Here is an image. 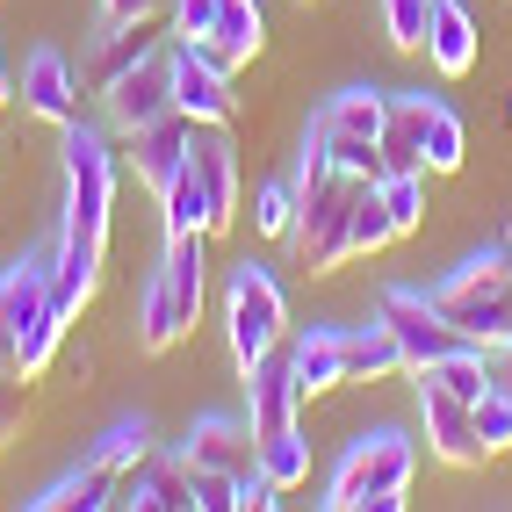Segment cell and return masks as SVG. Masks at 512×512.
Listing matches in <instances>:
<instances>
[{
  "label": "cell",
  "instance_id": "cell-24",
  "mask_svg": "<svg viewBox=\"0 0 512 512\" xmlns=\"http://www.w3.org/2000/svg\"><path fill=\"white\" fill-rule=\"evenodd\" d=\"M145 51H152V29H145V22H109V37H101V44H94V58L80 65V87H94V94H101L116 73H130V65H138Z\"/></svg>",
  "mask_w": 512,
  "mask_h": 512
},
{
  "label": "cell",
  "instance_id": "cell-37",
  "mask_svg": "<svg viewBox=\"0 0 512 512\" xmlns=\"http://www.w3.org/2000/svg\"><path fill=\"white\" fill-rule=\"evenodd\" d=\"M210 22H217V0H174V37H210Z\"/></svg>",
  "mask_w": 512,
  "mask_h": 512
},
{
  "label": "cell",
  "instance_id": "cell-7",
  "mask_svg": "<svg viewBox=\"0 0 512 512\" xmlns=\"http://www.w3.org/2000/svg\"><path fill=\"white\" fill-rule=\"evenodd\" d=\"M51 311H58V303H51V253L15 260L8 275H0V361L15 368L22 347H29V332H37Z\"/></svg>",
  "mask_w": 512,
  "mask_h": 512
},
{
  "label": "cell",
  "instance_id": "cell-31",
  "mask_svg": "<svg viewBox=\"0 0 512 512\" xmlns=\"http://www.w3.org/2000/svg\"><path fill=\"white\" fill-rule=\"evenodd\" d=\"M419 375H433L440 390H455L462 404H476L498 375H491V361H484V347H462V354H448V361H433V368H419Z\"/></svg>",
  "mask_w": 512,
  "mask_h": 512
},
{
  "label": "cell",
  "instance_id": "cell-12",
  "mask_svg": "<svg viewBox=\"0 0 512 512\" xmlns=\"http://www.w3.org/2000/svg\"><path fill=\"white\" fill-rule=\"evenodd\" d=\"M296 412H303V390H296V368H289V339L267 361H253L246 368V419H253V440H267V433H289L296 426Z\"/></svg>",
  "mask_w": 512,
  "mask_h": 512
},
{
  "label": "cell",
  "instance_id": "cell-33",
  "mask_svg": "<svg viewBox=\"0 0 512 512\" xmlns=\"http://www.w3.org/2000/svg\"><path fill=\"white\" fill-rule=\"evenodd\" d=\"M476 440H484V455L512 448V383H491L484 397H476Z\"/></svg>",
  "mask_w": 512,
  "mask_h": 512
},
{
  "label": "cell",
  "instance_id": "cell-2",
  "mask_svg": "<svg viewBox=\"0 0 512 512\" xmlns=\"http://www.w3.org/2000/svg\"><path fill=\"white\" fill-rule=\"evenodd\" d=\"M412 469H419V448L404 426H375L361 433L347 455H339L332 484H325V505L332 512H397L404 491H412Z\"/></svg>",
  "mask_w": 512,
  "mask_h": 512
},
{
  "label": "cell",
  "instance_id": "cell-25",
  "mask_svg": "<svg viewBox=\"0 0 512 512\" xmlns=\"http://www.w3.org/2000/svg\"><path fill=\"white\" fill-rule=\"evenodd\" d=\"M29 505H37V512H101V505H116V476L101 469V462H87L73 476H58L51 491H37Z\"/></svg>",
  "mask_w": 512,
  "mask_h": 512
},
{
  "label": "cell",
  "instance_id": "cell-3",
  "mask_svg": "<svg viewBox=\"0 0 512 512\" xmlns=\"http://www.w3.org/2000/svg\"><path fill=\"white\" fill-rule=\"evenodd\" d=\"M469 152V130L440 94H390V130H383V174H455Z\"/></svg>",
  "mask_w": 512,
  "mask_h": 512
},
{
  "label": "cell",
  "instance_id": "cell-18",
  "mask_svg": "<svg viewBox=\"0 0 512 512\" xmlns=\"http://www.w3.org/2000/svg\"><path fill=\"white\" fill-rule=\"evenodd\" d=\"M188 138H195V123L174 109V116H159V123H145V130H130V166H138V181L152 188V195H166L174 188V174L188 166Z\"/></svg>",
  "mask_w": 512,
  "mask_h": 512
},
{
  "label": "cell",
  "instance_id": "cell-6",
  "mask_svg": "<svg viewBox=\"0 0 512 512\" xmlns=\"http://www.w3.org/2000/svg\"><path fill=\"white\" fill-rule=\"evenodd\" d=\"M375 325L397 339V354H404V368H412V375L469 347V339L440 318V303H433L426 289H383V303H375Z\"/></svg>",
  "mask_w": 512,
  "mask_h": 512
},
{
  "label": "cell",
  "instance_id": "cell-34",
  "mask_svg": "<svg viewBox=\"0 0 512 512\" xmlns=\"http://www.w3.org/2000/svg\"><path fill=\"white\" fill-rule=\"evenodd\" d=\"M426 22H433V0H383V29L397 51H426Z\"/></svg>",
  "mask_w": 512,
  "mask_h": 512
},
{
  "label": "cell",
  "instance_id": "cell-15",
  "mask_svg": "<svg viewBox=\"0 0 512 512\" xmlns=\"http://www.w3.org/2000/svg\"><path fill=\"white\" fill-rule=\"evenodd\" d=\"M116 505H130V512L195 505V469H188V455H145L130 476H116Z\"/></svg>",
  "mask_w": 512,
  "mask_h": 512
},
{
  "label": "cell",
  "instance_id": "cell-21",
  "mask_svg": "<svg viewBox=\"0 0 512 512\" xmlns=\"http://www.w3.org/2000/svg\"><path fill=\"white\" fill-rule=\"evenodd\" d=\"M188 332H195V318L181 311L166 267H152V282H145V296H138V347H145V354H166V347H181Z\"/></svg>",
  "mask_w": 512,
  "mask_h": 512
},
{
  "label": "cell",
  "instance_id": "cell-10",
  "mask_svg": "<svg viewBox=\"0 0 512 512\" xmlns=\"http://www.w3.org/2000/svg\"><path fill=\"white\" fill-rule=\"evenodd\" d=\"M188 174L202 181V195H210V238H224L238 224V145H231V123H195Z\"/></svg>",
  "mask_w": 512,
  "mask_h": 512
},
{
  "label": "cell",
  "instance_id": "cell-28",
  "mask_svg": "<svg viewBox=\"0 0 512 512\" xmlns=\"http://www.w3.org/2000/svg\"><path fill=\"white\" fill-rule=\"evenodd\" d=\"M347 368H354V383H375V375H397L404 354L383 325H347Z\"/></svg>",
  "mask_w": 512,
  "mask_h": 512
},
{
  "label": "cell",
  "instance_id": "cell-8",
  "mask_svg": "<svg viewBox=\"0 0 512 512\" xmlns=\"http://www.w3.org/2000/svg\"><path fill=\"white\" fill-rule=\"evenodd\" d=\"M419 426H426V455L448 469H484V440H476V404H462L455 390H440L433 375H419Z\"/></svg>",
  "mask_w": 512,
  "mask_h": 512
},
{
  "label": "cell",
  "instance_id": "cell-39",
  "mask_svg": "<svg viewBox=\"0 0 512 512\" xmlns=\"http://www.w3.org/2000/svg\"><path fill=\"white\" fill-rule=\"evenodd\" d=\"M159 0H101V22H152Z\"/></svg>",
  "mask_w": 512,
  "mask_h": 512
},
{
  "label": "cell",
  "instance_id": "cell-22",
  "mask_svg": "<svg viewBox=\"0 0 512 512\" xmlns=\"http://www.w3.org/2000/svg\"><path fill=\"white\" fill-rule=\"evenodd\" d=\"M318 116H325V130H339V138L383 145V130H390V94H383V87H347V94H332Z\"/></svg>",
  "mask_w": 512,
  "mask_h": 512
},
{
  "label": "cell",
  "instance_id": "cell-19",
  "mask_svg": "<svg viewBox=\"0 0 512 512\" xmlns=\"http://www.w3.org/2000/svg\"><path fill=\"white\" fill-rule=\"evenodd\" d=\"M188 44V37H181ZM267 44V8L260 0H217V22H210V37H195V51H210L224 73H238V65H253Z\"/></svg>",
  "mask_w": 512,
  "mask_h": 512
},
{
  "label": "cell",
  "instance_id": "cell-32",
  "mask_svg": "<svg viewBox=\"0 0 512 512\" xmlns=\"http://www.w3.org/2000/svg\"><path fill=\"white\" fill-rule=\"evenodd\" d=\"M260 469L275 476L282 491H296L303 476H311V448H303V426H289V433H267V440H260Z\"/></svg>",
  "mask_w": 512,
  "mask_h": 512
},
{
  "label": "cell",
  "instance_id": "cell-35",
  "mask_svg": "<svg viewBox=\"0 0 512 512\" xmlns=\"http://www.w3.org/2000/svg\"><path fill=\"white\" fill-rule=\"evenodd\" d=\"M253 224H260L267 238H289V231H296V181H267V188H260Z\"/></svg>",
  "mask_w": 512,
  "mask_h": 512
},
{
  "label": "cell",
  "instance_id": "cell-16",
  "mask_svg": "<svg viewBox=\"0 0 512 512\" xmlns=\"http://www.w3.org/2000/svg\"><path fill=\"white\" fill-rule=\"evenodd\" d=\"M289 368H296V390L303 397H325L339 383H354V368H347V325L289 332Z\"/></svg>",
  "mask_w": 512,
  "mask_h": 512
},
{
  "label": "cell",
  "instance_id": "cell-4",
  "mask_svg": "<svg viewBox=\"0 0 512 512\" xmlns=\"http://www.w3.org/2000/svg\"><path fill=\"white\" fill-rule=\"evenodd\" d=\"M224 339H231L238 375L289 339V296H282V282L267 275L260 260H238L231 282H224Z\"/></svg>",
  "mask_w": 512,
  "mask_h": 512
},
{
  "label": "cell",
  "instance_id": "cell-27",
  "mask_svg": "<svg viewBox=\"0 0 512 512\" xmlns=\"http://www.w3.org/2000/svg\"><path fill=\"white\" fill-rule=\"evenodd\" d=\"M426 181H433V174H419V166L375 181V188H383V210H390V231H397V238H412V231L426 224Z\"/></svg>",
  "mask_w": 512,
  "mask_h": 512
},
{
  "label": "cell",
  "instance_id": "cell-17",
  "mask_svg": "<svg viewBox=\"0 0 512 512\" xmlns=\"http://www.w3.org/2000/svg\"><path fill=\"white\" fill-rule=\"evenodd\" d=\"M101 246H109V238L58 231V246H51V303L65 318H80L94 303V289H101Z\"/></svg>",
  "mask_w": 512,
  "mask_h": 512
},
{
  "label": "cell",
  "instance_id": "cell-36",
  "mask_svg": "<svg viewBox=\"0 0 512 512\" xmlns=\"http://www.w3.org/2000/svg\"><path fill=\"white\" fill-rule=\"evenodd\" d=\"M22 419H29V375L0 361V448L22 433Z\"/></svg>",
  "mask_w": 512,
  "mask_h": 512
},
{
  "label": "cell",
  "instance_id": "cell-5",
  "mask_svg": "<svg viewBox=\"0 0 512 512\" xmlns=\"http://www.w3.org/2000/svg\"><path fill=\"white\" fill-rule=\"evenodd\" d=\"M65 224L58 231H80V238H109V210H116V152L101 130L87 123H65Z\"/></svg>",
  "mask_w": 512,
  "mask_h": 512
},
{
  "label": "cell",
  "instance_id": "cell-1",
  "mask_svg": "<svg viewBox=\"0 0 512 512\" xmlns=\"http://www.w3.org/2000/svg\"><path fill=\"white\" fill-rule=\"evenodd\" d=\"M426 296L440 303V318H448L469 347L505 354V347H512V238H498V246H484V253H469L455 275L433 282Z\"/></svg>",
  "mask_w": 512,
  "mask_h": 512
},
{
  "label": "cell",
  "instance_id": "cell-41",
  "mask_svg": "<svg viewBox=\"0 0 512 512\" xmlns=\"http://www.w3.org/2000/svg\"><path fill=\"white\" fill-rule=\"evenodd\" d=\"M498 383H512V347H505V368H498Z\"/></svg>",
  "mask_w": 512,
  "mask_h": 512
},
{
  "label": "cell",
  "instance_id": "cell-38",
  "mask_svg": "<svg viewBox=\"0 0 512 512\" xmlns=\"http://www.w3.org/2000/svg\"><path fill=\"white\" fill-rule=\"evenodd\" d=\"M275 498H282V484H275L267 469H246V476H238V512H267Z\"/></svg>",
  "mask_w": 512,
  "mask_h": 512
},
{
  "label": "cell",
  "instance_id": "cell-13",
  "mask_svg": "<svg viewBox=\"0 0 512 512\" xmlns=\"http://www.w3.org/2000/svg\"><path fill=\"white\" fill-rule=\"evenodd\" d=\"M22 116H37V123H80V73L65 65L58 51H29V65H22Z\"/></svg>",
  "mask_w": 512,
  "mask_h": 512
},
{
  "label": "cell",
  "instance_id": "cell-11",
  "mask_svg": "<svg viewBox=\"0 0 512 512\" xmlns=\"http://www.w3.org/2000/svg\"><path fill=\"white\" fill-rule=\"evenodd\" d=\"M166 65H174V109H181L188 123H231V116H238L231 73H224L210 51L174 44V51H166Z\"/></svg>",
  "mask_w": 512,
  "mask_h": 512
},
{
  "label": "cell",
  "instance_id": "cell-29",
  "mask_svg": "<svg viewBox=\"0 0 512 512\" xmlns=\"http://www.w3.org/2000/svg\"><path fill=\"white\" fill-rule=\"evenodd\" d=\"M145 455H152V426H145V419H116L109 433L94 440V455H87V462H101L109 476H130Z\"/></svg>",
  "mask_w": 512,
  "mask_h": 512
},
{
  "label": "cell",
  "instance_id": "cell-23",
  "mask_svg": "<svg viewBox=\"0 0 512 512\" xmlns=\"http://www.w3.org/2000/svg\"><path fill=\"white\" fill-rule=\"evenodd\" d=\"M202 246H210L202 231H181V238H166V260H159L188 318H202V303H210V253H202Z\"/></svg>",
  "mask_w": 512,
  "mask_h": 512
},
{
  "label": "cell",
  "instance_id": "cell-20",
  "mask_svg": "<svg viewBox=\"0 0 512 512\" xmlns=\"http://www.w3.org/2000/svg\"><path fill=\"white\" fill-rule=\"evenodd\" d=\"M426 58H433L440 80H469V73H476V15L462 8V0H433Z\"/></svg>",
  "mask_w": 512,
  "mask_h": 512
},
{
  "label": "cell",
  "instance_id": "cell-30",
  "mask_svg": "<svg viewBox=\"0 0 512 512\" xmlns=\"http://www.w3.org/2000/svg\"><path fill=\"white\" fill-rule=\"evenodd\" d=\"M159 210H166V238H181V231H202V238H210V195H202V181L188 174V166L174 174V188L159 195Z\"/></svg>",
  "mask_w": 512,
  "mask_h": 512
},
{
  "label": "cell",
  "instance_id": "cell-9",
  "mask_svg": "<svg viewBox=\"0 0 512 512\" xmlns=\"http://www.w3.org/2000/svg\"><path fill=\"white\" fill-rule=\"evenodd\" d=\"M101 101H109V123L123 130H145L159 116H174V65H166V51H145L130 73H116L109 87H101Z\"/></svg>",
  "mask_w": 512,
  "mask_h": 512
},
{
  "label": "cell",
  "instance_id": "cell-14",
  "mask_svg": "<svg viewBox=\"0 0 512 512\" xmlns=\"http://www.w3.org/2000/svg\"><path fill=\"white\" fill-rule=\"evenodd\" d=\"M195 469H224V476H246L260 469V440H253V419H224V412H202L188 426V448H181Z\"/></svg>",
  "mask_w": 512,
  "mask_h": 512
},
{
  "label": "cell",
  "instance_id": "cell-26",
  "mask_svg": "<svg viewBox=\"0 0 512 512\" xmlns=\"http://www.w3.org/2000/svg\"><path fill=\"white\" fill-rule=\"evenodd\" d=\"M390 210H383V188L375 181H361V195H354V217H347V260H368V253H383L390 246Z\"/></svg>",
  "mask_w": 512,
  "mask_h": 512
},
{
  "label": "cell",
  "instance_id": "cell-40",
  "mask_svg": "<svg viewBox=\"0 0 512 512\" xmlns=\"http://www.w3.org/2000/svg\"><path fill=\"white\" fill-rule=\"evenodd\" d=\"M15 101H22V94H15V80H8V73H0V109H15Z\"/></svg>",
  "mask_w": 512,
  "mask_h": 512
}]
</instances>
